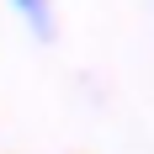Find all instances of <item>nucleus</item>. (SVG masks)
<instances>
[{
  "label": "nucleus",
  "mask_w": 154,
  "mask_h": 154,
  "mask_svg": "<svg viewBox=\"0 0 154 154\" xmlns=\"http://www.w3.org/2000/svg\"><path fill=\"white\" fill-rule=\"evenodd\" d=\"M0 5L32 32V43H53L59 37V0H0Z\"/></svg>",
  "instance_id": "1"
}]
</instances>
